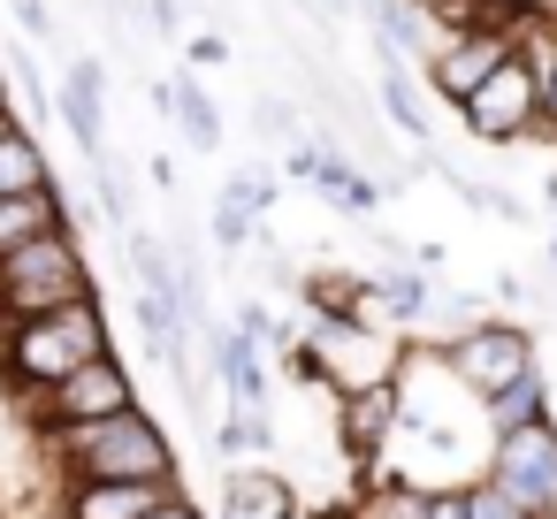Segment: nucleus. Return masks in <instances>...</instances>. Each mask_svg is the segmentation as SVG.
<instances>
[{
    "label": "nucleus",
    "mask_w": 557,
    "mask_h": 519,
    "mask_svg": "<svg viewBox=\"0 0 557 519\" xmlns=\"http://www.w3.org/2000/svg\"><path fill=\"white\" fill-rule=\"evenodd\" d=\"M39 458L62 473V481H184L176 473V443L169 428L131 405L115 420H85V428H54V435H32Z\"/></svg>",
    "instance_id": "nucleus-1"
},
{
    "label": "nucleus",
    "mask_w": 557,
    "mask_h": 519,
    "mask_svg": "<svg viewBox=\"0 0 557 519\" xmlns=\"http://www.w3.org/2000/svg\"><path fill=\"white\" fill-rule=\"evenodd\" d=\"M100 351H115V344H108V313H100V298H85V306H54V313H39V321L0 329V390L24 405V397L54 390L62 374H77L85 359H100Z\"/></svg>",
    "instance_id": "nucleus-2"
},
{
    "label": "nucleus",
    "mask_w": 557,
    "mask_h": 519,
    "mask_svg": "<svg viewBox=\"0 0 557 519\" xmlns=\"http://www.w3.org/2000/svg\"><path fill=\"white\" fill-rule=\"evenodd\" d=\"M85 298H100V291H92L77 230H47V237L16 245V252H0V321H9V329L39 321L54 306H85Z\"/></svg>",
    "instance_id": "nucleus-3"
},
{
    "label": "nucleus",
    "mask_w": 557,
    "mask_h": 519,
    "mask_svg": "<svg viewBox=\"0 0 557 519\" xmlns=\"http://www.w3.org/2000/svg\"><path fill=\"white\" fill-rule=\"evenodd\" d=\"M435 359H443V374L466 390V397H496V390H511L519 374H534L542 367V351H534V329L527 321H481V329H466V336H450V344H435Z\"/></svg>",
    "instance_id": "nucleus-4"
},
{
    "label": "nucleus",
    "mask_w": 557,
    "mask_h": 519,
    "mask_svg": "<svg viewBox=\"0 0 557 519\" xmlns=\"http://www.w3.org/2000/svg\"><path fill=\"white\" fill-rule=\"evenodd\" d=\"M131 405H138L131 367H123L115 351H100V359H85L77 374H62L54 390L24 397L16 412H24L32 435H54V428H85V420H115V412H131Z\"/></svg>",
    "instance_id": "nucleus-5"
},
{
    "label": "nucleus",
    "mask_w": 557,
    "mask_h": 519,
    "mask_svg": "<svg viewBox=\"0 0 557 519\" xmlns=\"http://www.w3.org/2000/svg\"><path fill=\"white\" fill-rule=\"evenodd\" d=\"M481 481H488L496 496H511L519 511L557 519V420H542V428H511V435H488Z\"/></svg>",
    "instance_id": "nucleus-6"
},
{
    "label": "nucleus",
    "mask_w": 557,
    "mask_h": 519,
    "mask_svg": "<svg viewBox=\"0 0 557 519\" xmlns=\"http://www.w3.org/2000/svg\"><path fill=\"white\" fill-rule=\"evenodd\" d=\"M306 344L321 351V390L351 397V390H382L405 374V336H374L351 321H306Z\"/></svg>",
    "instance_id": "nucleus-7"
},
{
    "label": "nucleus",
    "mask_w": 557,
    "mask_h": 519,
    "mask_svg": "<svg viewBox=\"0 0 557 519\" xmlns=\"http://www.w3.org/2000/svg\"><path fill=\"white\" fill-rule=\"evenodd\" d=\"M458 131L473 146H527L534 138V70L519 62V47L458 100Z\"/></svg>",
    "instance_id": "nucleus-8"
},
{
    "label": "nucleus",
    "mask_w": 557,
    "mask_h": 519,
    "mask_svg": "<svg viewBox=\"0 0 557 519\" xmlns=\"http://www.w3.org/2000/svg\"><path fill=\"white\" fill-rule=\"evenodd\" d=\"M504 54H511V39H504V32H458V39H443L412 77H420V92H428V100H443V108L458 115V100H466V92H473Z\"/></svg>",
    "instance_id": "nucleus-9"
},
{
    "label": "nucleus",
    "mask_w": 557,
    "mask_h": 519,
    "mask_svg": "<svg viewBox=\"0 0 557 519\" xmlns=\"http://www.w3.org/2000/svg\"><path fill=\"white\" fill-rule=\"evenodd\" d=\"M54 123L77 138V153H85V161H100V153H108V62L77 54V62L62 70V85H54Z\"/></svg>",
    "instance_id": "nucleus-10"
},
{
    "label": "nucleus",
    "mask_w": 557,
    "mask_h": 519,
    "mask_svg": "<svg viewBox=\"0 0 557 519\" xmlns=\"http://www.w3.org/2000/svg\"><path fill=\"white\" fill-rule=\"evenodd\" d=\"M207 329V359L230 390V412H275V382H268V351L252 336H237L230 321H199Z\"/></svg>",
    "instance_id": "nucleus-11"
},
{
    "label": "nucleus",
    "mask_w": 557,
    "mask_h": 519,
    "mask_svg": "<svg viewBox=\"0 0 557 519\" xmlns=\"http://www.w3.org/2000/svg\"><path fill=\"white\" fill-rule=\"evenodd\" d=\"M389 435H397V382L336 397V443H344V458H351V481L389 450Z\"/></svg>",
    "instance_id": "nucleus-12"
},
{
    "label": "nucleus",
    "mask_w": 557,
    "mask_h": 519,
    "mask_svg": "<svg viewBox=\"0 0 557 519\" xmlns=\"http://www.w3.org/2000/svg\"><path fill=\"white\" fill-rule=\"evenodd\" d=\"M184 481H62V519H146Z\"/></svg>",
    "instance_id": "nucleus-13"
},
{
    "label": "nucleus",
    "mask_w": 557,
    "mask_h": 519,
    "mask_svg": "<svg viewBox=\"0 0 557 519\" xmlns=\"http://www.w3.org/2000/svg\"><path fill=\"white\" fill-rule=\"evenodd\" d=\"M359 24L374 39V62H412L420 70L435 54V32H428V16L412 0H359Z\"/></svg>",
    "instance_id": "nucleus-14"
},
{
    "label": "nucleus",
    "mask_w": 557,
    "mask_h": 519,
    "mask_svg": "<svg viewBox=\"0 0 557 519\" xmlns=\"http://www.w3.org/2000/svg\"><path fill=\"white\" fill-rule=\"evenodd\" d=\"M222 519H298V489L275 466H230L222 473Z\"/></svg>",
    "instance_id": "nucleus-15"
},
{
    "label": "nucleus",
    "mask_w": 557,
    "mask_h": 519,
    "mask_svg": "<svg viewBox=\"0 0 557 519\" xmlns=\"http://www.w3.org/2000/svg\"><path fill=\"white\" fill-rule=\"evenodd\" d=\"M374 115H382L405 146H428V138H435V123H428V92H420L412 62H382V70H374Z\"/></svg>",
    "instance_id": "nucleus-16"
},
{
    "label": "nucleus",
    "mask_w": 557,
    "mask_h": 519,
    "mask_svg": "<svg viewBox=\"0 0 557 519\" xmlns=\"http://www.w3.org/2000/svg\"><path fill=\"white\" fill-rule=\"evenodd\" d=\"M153 108L161 115H176V131H184V146L191 153H214L222 146V108H214V92H199V77L184 70V77H169V85H153Z\"/></svg>",
    "instance_id": "nucleus-17"
},
{
    "label": "nucleus",
    "mask_w": 557,
    "mask_h": 519,
    "mask_svg": "<svg viewBox=\"0 0 557 519\" xmlns=\"http://www.w3.org/2000/svg\"><path fill=\"white\" fill-rule=\"evenodd\" d=\"M488 435H511V428H542V420H557V397H549V374L534 367V374H519L511 390H496L488 405Z\"/></svg>",
    "instance_id": "nucleus-18"
},
{
    "label": "nucleus",
    "mask_w": 557,
    "mask_h": 519,
    "mask_svg": "<svg viewBox=\"0 0 557 519\" xmlns=\"http://www.w3.org/2000/svg\"><path fill=\"white\" fill-rule=\"evenodd\" d=\"M47 230H70L62 184H54V191H24V199H0V252H16V245H32V237H47Z\"/></svg>",
    "instance_id": "nucleus-19"
},
{
    "label": "nucleus",
    "mask_w": 557,
    "mask_h": 519,
    "mask_svg": "<svg viewBox=\"0 0 557 519\" xmlns=\"http://www.w3.org/2000/svg\"><path fill=\"white\" fill-rule=\"evenodd\" d=\"M24 191H54V169H47V146L9 123L0 131V199H24Z\"/></svg>",
    "instance_id": "nucleus-20"
},
{
    "label": "nucleus",
    "mask_w": 557,
    "mask_h": 519,
    "mask_svg": "<svg viewBox=\"0 0 557 519\" xmlns=\"http://www.w3.org/2000/svg\"><path fill=\"white\" fill-rule=\"evenodd\" d=\"M351 519H428V489L420 481H397V473L351 481Z\"/></svg>",
    "instance_id": "nucleus-21"
},
{
    "label": "nucleus",
    "mask_w": 557,
    "mask_h": 519,
    "mask_svg": "<svg viewBox=\"0 0 557 519\" xmlns=\"http://www.w3.org/2000/svg\"><path fill=\"white\" fill-rule=\"evenodd\" d=\"M374 291H382V306H389V321L397 329H420V313H428V298H435V283L412 268V260H382L374 275H367Z\"/></svg>",
    "instance_id": "nucleus-22"
},
{
    "label": "nucleus",
    "mask_w": 557,
    "mask_h": 519,
    "mask_svg": "<svg viewBox=\"0 0 557 519\" xmlns=\"http://www.w3.org/2000/svg\"><path fill=\"white\" fill-rule=\"evenodd\" d=\"M214 443H222V458H275V412H230L222 428H214Z\"/></svg>",
    "instance_id": "nucleus-23"
},
{
    "label": "nucleus",
    "mask_w": 557,
    "mask_h": 519,
    "mask_svg": "<svg viewBox=\"0 0 557 519\" xmlns=\"http://www.w3.org/2000/svg\"><path fill=\"white\" fill-rule=\"evenodd\" d=\"M222 199H230V207H245L252 222H268V214H275V199H283V184H275V169H237V176L222 184Z\"/></svg>",
    "instance_id": "nucleus-24"
},
{
    "label": "nucleus",
    "mask_w": 557,
    "mask_h": 519,
    "mask_svg": "<svg viewBox=\"0 0 557 519\" xmlns=\"http://www.w3.org/2000/svg\"><path fill=\"white\" fill-rule=\"evenodd\" d=\"M252 131H260V146H268V138H283V146H290V138L306 131V115H298L283 92H252Z\"/></svg>",
    "instance_id": "nucleus-25"
},
{
    "label": "nucleus",
    "mask_w": 557,
    "mask_h": 519,
    "mask_svg": "<svg viewBox=\"0 0 557 519\" xmlns=\"http://www.w3.org/2000/svg\"><path fill=\"white\" fill-rule=\"evenodd\" d=\"M230 329H237V336H252V344H260V351H275V344H290V321H283V313H275V306H268V298H245V306H237V321H230Z\"/></svg>",
    "instance_id": "nucleus-26"
},
{
    "label": "nucleus",
    "mask_w": 557,
    "mask_h": 519,
    "mask_svg": "<svg viewBox=\"0 0 557 519\" xmlns=\"http://www.w3.org/2000/svg\"><path fill=\"white\" fill-rule=\"evenodd\" d=\"M207 230H214V245H222V252H252V237H260L268 222H252V214H245V207H230V199H214Z\"/></svg>",
    "instance_id": "nucleus-27"
},
{
    "label": "nucleus",
    "mask_w": 557,
    "mask_h": 519,
    "mask_svg": "<svg viewBox=\"0 0 557 519\" xmlns=\"http://www.w3.org/2000/svg\"><path fill=\"white\" fill-rule=\"evenodd\" d=\"M92 184H100V214H108V222H131V176H123L115 153L92 161Z\"/></svg>",
    "instance_id": "nucleus-28"
},
{
    "label": "nucleus",
    "mask_w": 557,
    "mask_h": 519,
    "mask_svg": "<svg viewBox=\"0 0 557 519\" xmlns=\"http://www.w3.org/2000/svg\"><path fill=\"white\" fill-rule=\"evenodd\" d=\"M466 519H534V511H519V504L496 496L488 481H466Z\"/></svg>",
    "instance_id": "nucleus-29"
},
{
    "label": "nucleus",
    "mask_w": 557,
    "mask_h": 519,
    "mask_svg": "<svg viewBox=\"0 0 557 519\" xmlns=\"http://www.w3.org/2000/svg\"><path fill=\"white\" fill-rule=\"evenodd\" d=\"M184 70H230V39L222 32H191L184 39Z\"/></svg>",
    "instance_id": "nucleus-30"
},
{
    "label": "nucleus",
    "mask_w": 557,
    "mask_h": 519,
    "mask_svg": "<svg viewBox=\"0 0 557 519\" xmlns=\"http://www.w3.org/2000/svg\"><path fill=\"white\" fill-rule=\"evenodd\" d=\"M9 16H16L24 39H54V9H47V0H9Z\"/></svg>",
    "instance_id": "nucleus-31"
},
{
    "label": "nucleus",
    "mask_w": 557,
    "mask_h": 519,
    "mask_svg": "<svg viewBox=\"0 0 557 519\" xmlns=\"http://www.w3.org/2000/svg\"><path fill=\"white\" fill-rule=\"evenodd\" d=\"M283 351H290V382H298V390H321V351H313L306 336H290Z\"/></svg>",
    "instance_id": "nucleus-32"
},
{
    "label": "nucleus",
    "mask_w": 557,
    "mask_h": 519,
    "mask_svg": "<svg viewBox=\"0 0 557 519\" xmlns=\"http://www.w3.org/2000/svg\"><path fill=\"white\" fill-rule=\"evenodd\" d=\"M138 16H146L161 39H184V9H176V0H138Z\"/></svg>",
    "instance_id": "nucleus-33"
},
{
    "label": "nucleus",
    "mask_w": 557,
    "mask_h": 519,
    "mask_svg": "<svg viewBox=\"0 0 557 519\" xmlns=\"http://www.w3.org/2000/svg\"><path fill=\"white\" fill-rule=\"evenodd\" d=\"M313 161H321V153H313V138H290V146H283V169H290V176H306V184H313Z\"/></svg>",
    "instance_id": "nucleus-34"
},
{
    "label": "nucleus",
    "mask_w": 557,
    "mask_h": 519,
    "mask_svg": "<svg viewBox=\"0 0 557 519\" xmlns=\"http://www.w3.org/2000/svg\"><path fill=\"white\" fill-rule=\"evenodd\" d=\"M428 519H466V489H428Z\"/></svg>",
    "instance_id": "nucleus-35"
},
{
    "label": "nucleus",
    "mask_w": 557,
    "mask_h": 519,
    "mask_svg": "<svg viewBox=\"0 0 557 519\" xmlns=\"http://www.w3.org/2000/svg\"><path fill=\"white\" fill-rule=\"evenodd\" d=\"M298 519H351V489L344 496H321V504H298Z\"/></svg>",
    "instance_id": "nucleus-36"
},
{
    "label": "nucleus",
    "mask_w": 557,
    "mask_h": 519,
    "mask_svg": "<svg viewBox=\"0 0 557 519\" xmlns=\"http://www.w3.org/2000/svg\"><path fill=\"white\" fill-rule=\"evenodd\" d=\"M306 16L313 24H344V16H359V0H306Z\"/></svg>",
    "instance_id": "nucleus-37"
},
{
    "label": "nucleus",
    "mask_w": 557,
    "mask_h": 519,
    "mask_svg": "<svg viewBox=\"0 0 557 519\" xmlns=\"http://www.w3.org/2000/svg\"><path fill=\"white\" fill-rule=\"evenodd\" d=\"M146 519H207V511H199V504H191V496H184V489H176V496H169V504H153V511H146Z\"/></svg>",
    "instance_id": "nucleus-38"
},
{
    "label": "nucleus",
    "mask_w": 557,
    "mask_h": 519,
    "mask_svg": "<svg viewBox=\"0 0 557 519\" xmlns=\"http://www.w3.org/2000/svg\"><path fill=\"white\" fill-rule=\"evenodd\" d=\"M542 207H549V214H557V176H542Z\"/></svg>",
    "instance_id": "nucleus-39"
},
{
    "label": "nucleus",
    "mask_w": 557,
    "mask_h": 519,
    "mask_svg": "<svg viewBox=\"0 0 557 519\" xmlns=\"http://www.w3.org/2000/svg\"><path fill=\"white\" fill-rule=\"evenodd\" d=\"M0 115H9V77H0Z\"/></svg>",
    "instance_id": "nucleus-40"
},
{
    "label": "nucleus",
    "mask_w": 557,
    "mask_h": 519,
    "mask_svg": "<svg viewBox=\"0 0 557 519\" xmlns=\"http://www.w3.org/2000/svg\"><path fill=\"white\" fill-rule=\"evenodd\" d=\"M9 123H16V108H9V115H0V131H9Z\"/></svg>",
    "instance_id": "nucleus-41"
}]
</instances>
